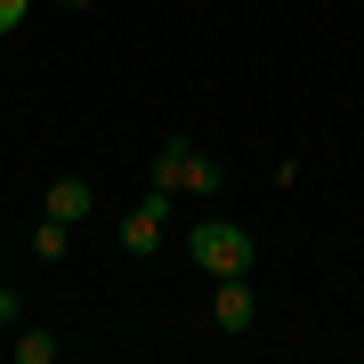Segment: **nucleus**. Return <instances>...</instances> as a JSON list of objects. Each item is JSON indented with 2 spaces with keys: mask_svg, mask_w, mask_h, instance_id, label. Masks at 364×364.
Instances as JSON below:
<instances>
[{
  "mask_svg": "<svg viewBox=\"0 0 364 364\" xmlns=\"http://www.w3.org/2000/svg\"><path fill=\"white\" fill-rule=\"evenodd\" d=\"M186 259H195L203 275H251L259 243H251L235 219H195V235H186Z\"/></svg>",
  "mask_w": 364,
  "mask_h": 364,
  "instance_id": "nucleus-1",
  "label": "nucleus"
},
{
  "mask_svg": "<svg viewBox=\"0 0 364 364\" xmlns=\"http://www.w3.org/2000/svg\"><path fill=\"white\" fill-rule=\"evenodd\" d=\"M154 186H162V195H219V162H210L203 146L170 138L162 154H154Z\"/></svg>",
  "mask_w": 364,
  "mask_h": 364,
  "instance_id": "nucleus-2",
  "label": "nucleus"
},
{
  "mask_svg": "<svg viewBox=\"0 0 364 364\" xmlns=\"http://www.w3.org/2000/svg\"><path fill=\"white\" fill-rule=\"evenodd\" d=\"M162 227H170V195L154 186V195H146L138 210H122V251H130V259H146V251L162 243Z\"/></svg>",
  "mask_w": 364,
  "mask_h": 364,
  "instance_id": "nucleus-3",
  "label": "nucleus"
},
{
  "mask_svg": "<svg viewBox=\"0 0 364 364\" xmlns=\"http://www.w3.org/2000/svg\"><path fill=\"white\" fill-rule=\"evenodd\" d=\"M210 324H219V332H235V340L259 324V299H251V284H243V275H219V291H210Z\"/></svg>",
  "mask_w": 364,
  "mask_h": 364,
  "instance_id": "nucleus-4",
  "label": "nucleus"
},
{
  "mask_svg": "<svg viewBox=\"0 0 364 364\" xmlns=\"http://www.w3.org/2000/svg\"><path fill=\"white\" fill-rule=\"evenodd\" d=\"M97 210V195H90V178H57L49 195H41V219H65V227H81Z\"/></svg>",
  "mask_w": 364,
  "mask_h": 364,
  "instance_id": "nucleus-5",
  "label": "nucleus"
},
{
  "mask_svg": "<svg viewBox=\"0 0 364 364\" xmlns=\"http://www.w3.org/2000/svg\"><path fill=\"white\" fill-rule=\"evenodd\" d=\"M33 251H41V267H57V259L73 251V227H65V219H41V227H33Z\"/></svg>",
  "mask_w": 364,
  "mask_h": 364,
  "instance_id": "nucleus-6",
  "label": "nucleus"
},
{
  "mask_svg": "<svg viewBox=\"0 0 364 364\" xmlns=\"http://www.w3.org/2000/svg\"><path fill=\"white\" fill-rule=\"evenodd\" d=\"M9 348H16V364H57V340L41 332V324H25V332L9 340Z\"/></svg>",
  "mask_w": 364,
  "mask_h": 364,
  "instance_id": "nucleus-7",
  "label": "nucleus"
},
{
  "mask_svg": "<svg viewBox=\"0 0 364 364\" xmlns=\"http://www.w3.org/2000/svg\"><path fill=\"white\" fill-rule=\"evenodd\" d=\"M25 9H33V0H0V33H16V25H25Z\"/></svg>",
  "mask_w": 364,
  "mask_h": 364,
  "instance_id": "nucleus-8",
  "label": "nucleus"
},
{
  "mask_svg": "<svg viewBox=\"0 0 364 364\" xmlns=\"http://www.w3.org/2000/svg\"><path fill=\"white\" fill-rule=\"evenodd\" d=\"M0 324H16V299H9V291H0Z\"/></svg>",
  "mask_w": 364,
  "mask_h": 364,
  "instance_id": "nucleus-9",
  "label": "nucleus"
}]
</instances>
